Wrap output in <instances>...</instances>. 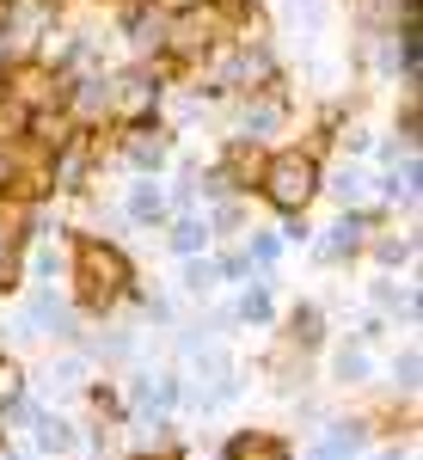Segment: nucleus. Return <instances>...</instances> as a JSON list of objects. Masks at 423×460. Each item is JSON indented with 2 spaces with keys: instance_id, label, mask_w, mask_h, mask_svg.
I'll return each instance as SVG.
<instances>
[{
  "instance_id": "nucleus-14",
  "label": "nucleus",
  "mask_w": 423,
  "mask_h": 460,
  "mask_svg": "<svg viewBox=\"0 0 423 460\" xmlns=\"http://www.w3.org/2000/svg\"><path fill=\"white\" fill-rule=\"evenodd\" d=\"M295 332H301V344H319V314H313V307L295 314Z\"/></svg>"
},
{
  "instance_id": "nucleus-5",
  "label": "nucleus",
  "mask_w": 423,
  "mask_h": 460,
  "mask_svg": "<svg viewBox=\"0 0 423 460\" xmlns=\"http://www.w3.org/2000/svg\"><path fill=\"white\" fill-rule=\"evenodd\" d=\"M123 154L136 160L141 172H154V166L166 160V136H160V129H147V123H136V129H129V142H123Z\"/></svg>"
},
{
  "instance_id": "nucleus-15",
  "label": "nucleus",
  "mask_w": 423,
  "mask_h": 460,
  "mask_svg": "<svg viewBox=\"0 0 423 460\" xmlns=\"http://www.w3.org/2000/svg\"><path fill=\"white\" fill-rule=\"evenodd\" d=\"M418 368H423V356H418V350L399 356V381H405V387H418Z\"/></svg>"
},
{
  "instance_id": "nucleus-17",
  "label": "nucleus",
  "mask_w": 423,
  "mask_h": 460,
  "mask_svg": "<svg viewBox=\"0 0 423 460\" xmlns=\"http://www.w3.org/2000/svg\"><path fill=\"white\" fill-rule=\"evenodd\" d=\"M154 6H166V13H184V19H190V13H197L203 0H154Z\"/></svg>"
},
{
  "instance_id": "nucleus-1",
  "label": "nucleus",
  "mask_w": 423,
  "mask_h": 460,
  "mask_svg": "<svg viewBox=\"0 0 423 460\" xmlns=\"http://www.w3.org/2000/svg\"><path fill=\"white\" fill-rule=\"evenodd\" d=\"M74 283H80V301L86 307H117L129 283H136V270H129V258L105 240H74Z\"/></svg>"
},
{
  "instance_id": "nucleus-4",
  "label": "nucleus",
  "mask_w": 423,
  "mask_h": 460,
  "mask_svg": "<svg viewBox=\"0 0 423 460\" xmlns=\"http://www.w3.org/2000/svg\"><path fill=\"white\" fill-rule=\"evenodd\" d=\"M221 460H288V442L264 436V429H240V436H227Z\"/></svg>"
},
{
  "instance_id": "nucleus-13",
  "label": "nucleus",
  "mask_w": 423,
  "mask_h": 460,
  "mask_svg": "<svg viewBox=\"0 0 423 460\" xmlns=\"http://www.w3.org/2000/svg\"><path fill=\"white\" fill-rule=\"evenodd\" d=\"M240 314H246V319H270V295H264V288H251L246 301H240Z\"/></svg>"
},
{
  "instance_id": "nucleus-9",
  "label": "nucleus",
  "mask_w": 423,
  "mask_h": 460,
  "mask_svg": "<svg viewBox=\"0 0 423 460\" xmlns=\"http://www.w3.org/2000/svg\"><path fill=\"white\" fill-rule=\"evenodd\" d=\"M129 215H136V221H160V215H166V190H160V184H136Z\"/></svg>"
},
{
  "instance_id": "nucleus-6",
  "label": "nucleus",
  "mask_w": 423,
  "mask_h": 460,
  "mask_svg": "<svg viewBox=\"0 0 423 460\" xmlns=\"http://www.w3.org/2000/svg\"><path fill=\"white\" fill-rule=\"evenodd\" d=\"M356 448H362V429L356 424H331V436H325L307 460H356Z\"/></svg>"
},
{
  "instance_id": "nucleus-16",
  "label": "nucleus",
  "mask_w": 423,
  "mask_h": 460,
  "mask_svg": "<svg viewBox=\"0 0 423 460\" xmlns=\"http://www.w3.org/2000/svg\"><path fill=\"white\" fill-rule=\"evenodd\" d=\"M215 283V264H190V288H209Z\"/></svg>"
},
{
  "instance_id": "nucleus-3",
  "label": "nucleus",
  "mask_w": 423,
  "mask_h": 460,
  "mask_svg": "<svg viewBox=\"0 0 423 460\" xmlns=\"http://www.w3.org/2000/svg\"><path fill=\"white\" fill-rule=\"evenodd\" d=\"M19 258H25V209L0 203V288H19Z\"/></svg>"
},
{
  "instance_id": "nucleus-11",
  "label": "nucleus",
  "mask_w": 423,
  "mask_h": 460,
  "mask_svg": "<svg viewBox=\"0 0 423 460\" xmlns=\"http://www.w3.org/2000/svg\"><path fill=\"white\" fill-rule=\"evenodd\" d=\"M37 442H43V448H74V436H68L62 418H37Z\"/></svg>"
},
{
  "instance_id": "nucleus-18",
  "label": "nucleus",
  "mask_w": 423,
  "mask_h": 460,
  "mask_svg": "<svg viewBox=\"0 0 423 460\" xmlns=\"http://www.w3.org/2000/svg\"><path fill=\"white\" fill-rule=\"evenodd\" d=\"M405 13H418V0H405Z\"/></svg>"
},
{
  "instance_id": "nucleus-2",
  "label": "nucleus",
  "mask_w": 423,
  "mask_h": 460,
  "mask_svg": "<svg viewBox=\"0 0 423 460\" xmlns=\"http://www.w3.org/2000/svg\"><path fill=\"white\" fill-rule=\"evenodd\" d=\"M258 190H264L270 209L301 215L319 197V160H313V154H301V147H277V154L264 160V172H258Z\"/></svg>"
},
{
  "instance_id": "nucleus-10",
  "label": "nucleus",
  "mask_w": 423,
  "mask_h": 460,
  "mask_svg": "<svg viewBox=\"0 0 423 460\" xmlns=\"http://www.w3.org/2000/svg\"><path fill=\"white\" fill-rule=\"evenodd\" d=\"M172 246H178V252H203V246H209V227H203V221H178Z\"/></svg>"
},
{
  "instance_id": "nucleus-7",
  "label": "nucleus",
  "mask_w": 423,
  "mask_h": 460,
  "mask_svg": "<svg viewBox=\"0 0 423 460\" xmlns=\"http://www.w3.org/2000/svg\"><path fill=\"white\" fill-rule=\"evenodd\" d=\"M356 246H362V221H356V215H344V221L331 227V240L319 246V258H331V264H338V258H344V252H356Z\"/></svg>"
},
{
  "instance_id": "nucleus-8",
  "label": "nucleus",
  "mask_w": 423,
  "mask_h": 460,
  "mask_svg": "<svg viewBox=\"0 0 423 460\" xmlns=\"http://www.w3.org/2000/svg\"><path fill=\"white\" fill-rule=\"evenodd\" d=\"M172 399H178V387L166 381V375H154V381H141V387H136V405H141V411H166Z\"/></svg>"
},
{
  "instance_id": "nucleus-12",
  "label": "nucleus",
  "mask_w": 423,
  "mask_h": 460,
  "mask_svg": "<svg viewBox=\"0 0 423 460\" xmlns=\"http://www.w3.org/2000/svg\"><path fill=\"white\" fill-rule=\"evenodd\" d=\"M19 178H25V166H19V154H13V147L0 142V197H6V190H13Z\"/></svg>"
}]
</instances>
